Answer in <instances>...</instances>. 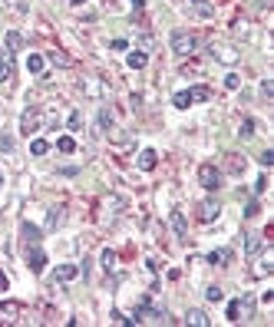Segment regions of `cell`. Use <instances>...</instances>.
<instances>
[{"label": "cell", "mask_w": 274, "mask_h": 327, "mask_svg": "<svg viewBox=\"0 0 274 327\" xmlns=\"http://www.w3.org/2000/svg\"><path fill=\"white\" fill-rule=\"evenodd\" d=\"M238 136H241V139H251V136H255V119H244V122H241V132H238Z\"/></svg>", "instance_id": "cell-27"}, {"label": "cell", "mask_w": 274, "mask_h": 327, "mask_svg": "<svg viewBox=\"0 0 274 327\" xmlns=\"http://www.w3.org/2000/svg\"><path fill=\"white\" fill-rule=\"evenodd\" d=\"M30 152H33V156H46V152H50V142H46V139H33Z\"/></svg>", "instance_id": "cell-23"}, {"label": "cell", "mask_w": 274, "mask_h": 327, "mask_svg": "<svg viewBox=\"0 0 274 327\" xmlns=\"http://www.w3.org/2000/svg\"><path fill=\"white\" fill-rule=\"evenodd\" d=\"M99 126L106 129V132L112 129V113H109V109H99Z\"/></svg>", "instance_id": "cell-29"}, {"label": "cell", "mask_w": 274, "mask_h": 327, "mask_svg": "<svg viewBox=\"0 0 274 327\" xmlns=\"http://www.w3.org/2000/svg\"><path fill=\"white\" fill-rule=\"evenodd\" d=\"M7 284H10V281H7V274L0 271V291H7Z\"/></svg>", "instance_id": "cell-41"}, {"label": "cell", "mask_w": 274, "mask_h": 327, "mask_svg": "<svg viewBox=\"0 0 274 327\" xmlns=\"http://www.w3.org/2000/svg\"><path fill=\"white\" fill-rule=\"evenodd\" d=\"M268 274H271V258H264V261L255 268V278H268Z\"/></svg>", "instance_id": "cell-28"}, {"label": "cell", "mask_w": 274, "mask_h": 327, "mask_svg": "<svg viewBox=\"0 0 274 327\" xmlns=\"http://www.w3.org/2000/svg\"><path fill=\"white\" fill-rule=\"evenodd\" d=\"M231 261V251L228 248H221V251H212L208 255V264H228Z\"/></svg>", "instance_id": "cell-22"}, {"label": "cell", "mask_w": 274, "mask_h": 327, "mask_svg": "<svg viewBox=\"0 0 274 327\" xmlns=\"http://www.w3.org/2000/svg\"><path fill=\"white\" fill-rule=\"evenodd\" d=\"M258 162H261V165H264V169H268V165L274 162V152H261V159H258Z\"/></svg>", "instance_id": "cell-36"}, {"label": "cell", "mask_w": 274, "mask_h": 327, "mask_svg": "<svg viewBox=\"0 0 274 327\" xmlns=\"http://www.w3.org/2000/svg\"><path fill=\"white\" fill-rule=\"evenodd\" d=\"M212 57L218 60V63H225V66H235L238 63V46H231V43H212Z\"/></svg>", "instance_id": "cell-2"}, {"label": "cell", "mask_w": 274, "mask_h": 327, "mask_svg": "<svg viewBox=\"0 0 274 327\" xmlns=\"http://www.w3.org/2000/svg\"><path fill=\"white\" fill-rule=\"evenodd\" d=\"M103 268H106V271H116V251H112V248L103 251Z\"/></svg>", "instance_id": "cell-25"}, {"label": "cell", "mask_w": 274, "mask_h": 327, "mask_svg": "<svg viewBox=\"0 0 274 327\" xmlns=\"http://www.w3.org/2000/svg\"><path fill=\"white\" fill-rule=\"evenodd\" d=\"M56 149H60L63 156H73V152H76V142H73V136H60V139H56Z\"/></svg>", "instance_id": "cell-19"}, {"label": "cell", "mask_w": 274, "mask_h": 327, "mask_svg": "<svg viewBox=\"0 0 274 327\" xmlns=\"http://www.w3.org/2000/svg\"><path fill=\"white\" fill-rule=\"evenodd\" d=\"M172 106H175V109H188V106H192V96H188V89H182V93L172 96Z\"/></svg>", "instance_id": "cell-21"}, {"label": "cell", "mask_w": 274, "mask_h": 327, "mask_svg": "<svg viewBox=\"0 0 274 327\" xmlns=\"http://www.w3.org/2000/svg\"><path fill=\"white\" fill-rule=\"evenodd\" d=\"M63 218H66V215H63V208H50V215H46V228H60L63 225Z\"/></svg>", "instance_id": "cell-20"}, {"label": "cell", "mask_w": 274, "mask_h": 327, "mask_svg": "<svg viewBox=\"0 0 274 327\" xmlns=\"http://www.w3.org/2000/svg\"><path fill=\"white\" fill-rule=\"evenodd\" d=\"M126 63H129L132 69H142L145 63H149V53H142V50H132L129 57H126Z\"/></svg>", "instance_id": "cell-15"}, {"label": "cell", "mask_w": 274, "mask_h": 327, "mask_svg": "<svg viewBox=\"0 0 274 327\" xmlns=\"http://www.w3.org/2000/svg\"><path fill=\"white\" fill-rule=\"evenodd\" d=\"M53 278H56V281H63V284H66V281H73V278H80V268H76V264H60Z\"/></svg>", "instance_id": "cell-10"}, {"label": "cell", "mask_w": 274, "mask_h": 327, "mask_svg": "<svg viewBox=\"0 0 274 327\" xmlns=\"http://www.w3.org/2000/svg\"><path fill=\"white\" fill-rule=\"evenodd\" d=\"M69 4H86V0H69Z\"/></svg>", "instance_id": "cell-42"}, {"label": "cell", "mask_w": 274, "mask_h": 327, "mask_svg": "<svg viewBox=\"0 0 274 327\" xmlns=\"http://www.w3.org/2000/svg\"><path fill=\"white\" fill-rule=\"evenodd\" d=\"M192 10L198 13L202 20H208V17H215V7L208 4V0H192Z\"/></svg>", "instance_id": "cell-13"}, {"label": "cell", "mask_w": 274, "mask_h": 327, "mask_svg": "<svg viewBox=\"0 0 274 327\" xmlns=\"http://www.w3.org/2000/svg\"><path fill=\"white\" fill-rule=\"evenodd\" d=\"M172 53L175 57H188V53H195V37L185 30H175L172 33Z\"/></svg>", "instance_id": "cell-1"}, {"label": "cell", "mask_w": 274, "mask_h": 327, "mask_svg": "<svg viewBox=\"0 0 274 327\" xmlns=\"http://www.w3.org/2000/svg\"><path fill=\"white\" fill-rule=\"evenodd\" d=\"M20 311H23V308H20L17 301H0V317H4V321H13Z\"/></svg>", "instance_id": "cell-12"}, {"label": "cell", "mask_w": 274, "mask_h": 327, "mask_svg": "<svg viewBox=\"0 0 274 327\" xmlns=\"http://www.w3.org/2000/svg\"><path fill=\"white\" fill-rule=\"evenodd\" d=\"M20 235H23V241H30V245H33V241H40V235H43V232H40L37 225H30V221H23V225H20Z\"/></svg>", "instance_id": "cell-17"}, {"label": "cell", "mask_w": 274, "mask_h": 327, "mask_svg": "<svg viewBox=\"0 0 274 327\" xmlns=\"http://www.w3.org/2000/svg\"><path fill=\"white\" fill-rule=\"evenodd\" d=\"M27 264H30L33 274H40V271L46 268V255H43V248H30V251H27Z\"/></svg>", "instance_id": "cell-7"}, {"label": "cell", "mask_w": 274, "mask_h": 327, "mask_svg": "<svg viewBox=\"0 0 274 327\" xmlns=\"http://www.w3.org/2000/svg\"><path fill=\"white\" fill-rule=\"evenodd\" d=\"M112 321H116V324H132V317H126V314H119V311H112Z\"/></svg>", "instance_id": "cell-37"}, {"label": "cell", "mask_w": 274, "mask_h": 327, "mask_svg": "<svg viewBox=\"0 0 274 327\" xmlns=\"http://www.w3.org/2000/svg\"><path fill=\"white\" fill-rule=\"evenodd\" d=\"M37 129H40V109L37 106L23 109V116H20V132H23V136H33Z\"/></svg>", "instance_id": "cell-5"}, {"label": "cell", "mask_w": 274, "mask_h": 327, "mask_svg": "<svg viewBox=\"0 0 274 327\" xmlns=\"http://www.w3.org/2000/svg\"><path fill=\"white\" fill-rule=\"evenodd\" d=\"M13 149V139L10 136H0V152H10Z\"/></svg>", "instance_id": "cell-33"}, {"label": "cell", "mask_w": 274, "mask_h": 327, "mask_svg": "<svg viewBox=\"0 0 274 327\" xmlns=\"http://www.w3.org/2000/svg\"><path fill=\"white\" fill-rule=\"evenodd\" d=\"M261 93L268 96V99H271V96H274V86H271V80H264V83H261Z\"/></svg>", "instance_id": "cell-38"}, {"label": "cell", "mask_w": 274, "mask_h": 327, "mask_svg": "<svg viewBox=\"0 0 274 327\" xmlns=\"http://www.w3.org/2000/svg\"><path fill=\"white\" fill-rule=\"evenodd\" d=\"M205 297H208V301H221V288H215V284H212V288L205 291Z\"/></svg>", "instance_id": "cell-32"}, {"label": "cell", "mask_w": 274, "mask_h": 327, "mask_svg": "<svg viewBox=\"0 0 274 327\" xmlns=\"http://www.w3.org/2000/svg\"><path fill=\"white\" fill-rule=\"evenodd\" d=\"M218 212H221V205L215 198H205V202H198V205H195V215H198V221H215L218 218Z\"/></svg>", "instance_id": "cell-4"}, {"label": "cell", "mask_w": 274, "mask_h": 327, "mask_svg": "<svg viewBox=\"0 0 274 327\" xmlns=\"http://www.w3.org/2000/svg\"><path fill=\"white\" fill-rule=\"evenodd\" d=\"M83 93H89V96H99V86H96V83H83Z\"/></svg>", "instance_id": "cell-35"}, {"label": "cell", "mask_w": 274, "mask_h": 327, "mask_svg": "<svg viewBox=\"0 0 274 327\" xmlns=\"http://www.w3.org/2000/svg\"><path fill=\"white\" fill-rule=\"evenodd\" d=\"M228 321H241V304L228 301Z\"/></svg>", "instance_id": "cell-26"}, {"label": "cell", "mask_w": 274, "mask_h": 327, "mask_svg": "<svg viewBox=\"0 0 274 327\" xmlns=\"http://www.w3.org/2000/svg\"><path fill=\"white\" fill-rule=\"evenodd\" d=\"M198 182H202V189H208V192H215V189H221V172L215 169V165H202L198 169Z\"/></svg>", "instance_id": "cell-3"}, {"label": "cell", "mask_w": 274, "mask_h": 327, "mask_svg": "<svg viewBox=\"0 0 274 327\" xmlns=\"http://www.w3.org/2000/svg\"><path fill=\"white\" fill-rule=\"evenodd\" d=\"M258 212H261V208H258V202H251V205H248V208H244V215H248V218H255V215H258Z\"/></svg>", "instance_id": "cell-39"}, {"label": "cell", "mask_w": 274, "mask_h": 327, "mask_svg": "<svg viewBox=\"0 0 274 327\" xmlns=\"http://www.w3.org/2000/svg\"><path fill=\"white\" fill-rule=\"evenodd\" d=\"M4 46H7V53H17L20 46H23V37H20L17 30H10V33L4 37Z\"/></svg>", "instance_id": "cell-14"}, {"label": "cell", "mask_w": 274, "mask_h": 327, "mask_svg": "<svg viewBox=\"0 0 274 327\" xmlns=\"http://www.w3.org/2000/svg\"><path fill=\"white\" fill-rule=\"evenodd\" d=\"M188 96H192V103H205V99H208V96H212V93H208L205 86H195V89H188Z\"/></svg>", "instance_id": "cell-24"}, {"label": "cell", "mask_w": 274, "mask_h": 327, "mask_svg": "<svg viewBox=\"0 0 274 327\" xmlns=\"http://www.w3.org/2000/svg\"><path fill=\"white\" fill-rule=\"evenodd\" d=\"M168 221H172L175 238H188V221H185V215H182V212H172V215H168Z\"/></svg>", "instance_id": "cell-8"}, {"label": "cell", "mask_w": 274, "mask_h": 327, "mask_svg": "<svg viewBox=\"0 0 274 327\" xmlns=\"http://www.w3.org/2000/svg\"><path fill=\"white\" fill-rule=\"evenodd\" d=\"M0 57H4V53H0Z\"/></svg>", "instance_id": "cell-43"}, {"label": "cell", "mask_w": 274, "mask_h": 327, "mask_svg": "<svg viewBox=\"0 0 274 327\" xmlns=\"http://www.w3.org/2000/svg\"><path fill=\"white\" fill-rule=\"evenodd\" d=\"M185 324H192V327H208V314H205V311H188V314H185Z\"/></svg>", "instance_id": "cell-18"}, {"label": "cell", "mask_w": 274, "mask_h": 327, "mask_svg": "<svg viewBox=\"0 0 274 327\" xmlns=\"http://www.w3.org/2000/svg\"><path fill=\"white\" fill-rule=\"evenodd\" d=\"M80 126H83V113H73L69 116V132H80Z\"/></svg>", "instance_id": "cell-31"}, {"label": "cell", "mask_w": 274, "mask_h": 327, "mask_svg": "<svg viewBox=\"0 0 274 327\" xmlns=\"http://www.w3.org/2000/svg\"><path fill=\"white\" fill-rule=\"evenodd\" d=\"M136 165H139L142 172L156 169V152H152V149H142V152H139V159H136Z\"/></svg>", "instance_id": "cell-11"}, {"label": "cell", "mask_w": 274, "mask_h": 327, "mask_svg": "<svg viewBox=\"0 0 274 327\" xmlns=\"http://www.w3.org/2000/svg\"><path fill=\"white\" fill-rule=\"evenodd\" d=\"M17 76V63H13V53H4L0 57V83H10Z\"/></svg>", "instance_id": "cell-6"}, {"label": "cell", "mask_w": 274, "mask_h": 327, "mask_svg": "<svg viewBox=\"0 0 274 327\" xmlns=\"http://www.w3.org/2000/svg\"><path fill=\"white\" fill-rule=\"evenodd\" d=\"M264 189H268V179H264V175H261V179H258V182H255V192H258V195H261V192H264Z\"/></svg>", "instance_id": "cell-40"}, {"label": "cell", "mask_w": 274, "mask_h": 327, "mask_svg": "<svg viewBox=\"0 0 274 327\" xmlns=\"http://www.w3.org/2000/svg\"><path fill=\"white\" fill-rule=\"evenodd\" d=\"M261 251H264L261 235H248V238H244V255H248V258H255V255H261Z\"/></svg>", "instance_id": "cell-9"}, {"label": "cell", "mask_w": 274, "mask_h": 327, "mask_svg": "<svg viewBox=\"0 0 274 327\" xmlns=\"http://www.w3.org/2000/svg\"><path fill=\"white\" fill-rule=\"evenodd\" d=\"M225 86H228V89H238V86H241V76H238V73H228V76H225Z\"/></svg>", "instance_id": "cell-30"}, {"label": "cell", "mask_w": 274, "mask_h": 327, "mask_svg": "<svg viewBox=\"0 0 274 327\" xmlns=\"http://www.w3.org/2000/svg\"><path fill=\"white\" fill-rule=\"evenodd\" d=\"M53 63H60V66H69V63H73V60H69V57H63V53H53Z\"/></svg>", "instance_id": "cell-34"}, {"label": "cell", "mask_w": 274, "mask_h": 327, "mask_svg": "<svg viewBox=\"0 0 274 327\" xmlns=\"http://www.w3.org/2000/svg\"><path fill=\"white\" fill-rule=\"evenodd\" d=\"M43 66H46V60L40 57V53H30V57H27V69H30L33 76H40V73H43Z\"/></svg>", "instance_id": "cell-16"}]
</instances>
